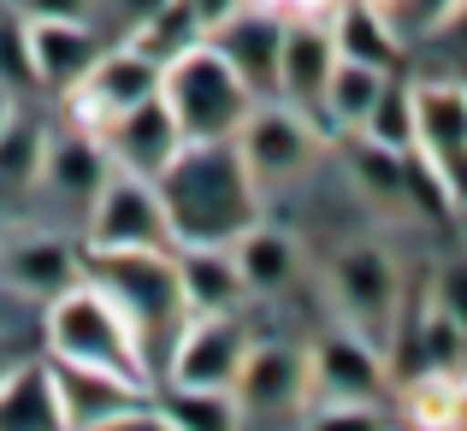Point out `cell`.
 <instances>
[{
  "label": "cell",
  "instance_id": "obj_32",
  "mask_svg": "<svg viewBox=\"0 0 467 431\" xmlns=\"http://www.w3.org/2000/svg\"><path fill=\"white\" fill-rule=\"evenodd\" d=\"M24 18H89V0H12Z\"/></svg>",
  "mask_w": 467,
  "mask_h": 431
},
{
  "label": "cell",
  "instance_id": "obj_7",
  "mask_svg": "<svg viewBox=\"0 0 467 431\" xmlns=\"http://www.w3.org/2000/svg\"><path fill=\"white\" fill-rule=\"evenodd\" d=\"M331 295H337L343 319H349V337L379 343L385 354L390 325H397V302H402V272L385 249L361 242V249H343L331 261Z\"/></svg>",
  "mask_w": 467,
  "mask_h": 431
},
{
  "label": "cell",
  "instance_id": "obj_34",
  "mask_svg": "<svg viewBox=\"0 0 467 431\" xmlns=\"http://www.w3.org/2000/svg\"><path fill=\"white\" fill-rule=\"evenodd\" d=\"M183 6L195 12V24H202V30H213V24H225L231 12H243L249 0H183Z\"/></svg>",
  "mask_w": 467,
  "mask_h": 431
},
{
  "label": "cell",
  "instance_id": "obj_21",
  "mask_svg": "<svg viewBox=\"0 0 467 431\" xmlns=\"http://www.w3.org/2000/svg\"><path fill=\"white\" fill-rule=\"evenodd\" d=\"M0 431H59V396L47 361H12L0 373Z\"/></svg>",
  "mask_w": 467,
  "mask_h": 431
},
{
  "label": "cell",
  "instance_id": "obj_8",
  "mask_svg": "<svg viewBox=\"0 0 467 431\" xmlns=\"http://www.w3.org/2000/svg\"><path fill=\"white\" fill-rule=\"evenodd\" d=\"M59 95H66V107H71V125L89 130V137H101L125 107L160 95V66L149 54H137L130 42H119V47H101L95 66L83 71L71 89H59Z\"/></svg>",
  "mask_w": 467,
  "mask_h": 431
},
{
  "label": "cell",
  "instance_id": "obj_19",
  "mask_svg": "<svg viewBox=\"0 0 467 431\" xmlns=\"http://www.w3.org/2000/svg\"><path fill=\"white\" fill-rule=\"evenodd\" d=\"M107 171H113V159H107L101 137H89V130H71V137L42 148V190L66 195L71 207H83V213H89L95 190L107 183Z\"/></svg>",
  "mask_w": 467,
  "mask_h": 431
},
{
  "label": "cell",
  "instance_id": "obj_20",
  "mask_svg": "<svg viewBox=\"0 0 467 431\" xmlns=\"http://www.w3.org/2000/svg\"><path fill=\"white\" fill-rule=\"evenodd\" d=\"M326 30H331L337 59H361V66H373V71H397L402 66L397 24H390L379 6H367V0H337Z\"/></svg>",
  "mask_w": 467,
  "mask_h": 431
},
{
  "label": "cell",
  "instance_id": "obj_2",
  "mask_svg": "<svg viewBox=\"0 0 467 431\" xmlns=\"http://www.w3.org/2000/svg\"><path fill=\"white\" fill-rule=\"evenodd\" d=\"M78 278L95 284L125 313V325L137 331V349L149 361V373H166V354L178 343L183 319H190L171 249H83Z\"/></svg>",
  "mask_w": 467,
  "mask_h": 431
},
{
  "label": "cell",
  "instance_id": "obj_11",
  "mask_svg": "<svg viewBox=\"0 0 467 431\" xmlns=\"http://www.w3.org/2000/svg\"><path fill=\"white\" fill-rule=\"evenodd\" d=\"M249 343L254 337L237 313H190L166 354V378L171 385H195V390H231Z\"/></svg>",
  "mask_w": 467,
  "mask_h": 431
},
{
  "label": "cell",
  "instance_id": "obj_13",
  "mask_svg": "<svg viewBox=\"0 0 467 431\" xmlns=\"http://www.w3.org/2000/svg\"><path fill=\"white\" fill-rule=\"evenodd\" d=\"M414 101V154H426L444 171L450 190H462V148H467V95L450 77L409 83Z\"/></svg>",
  "mask_w": 467,
  "mask_h": 431
},
{
  "label": "cell",
  "instance_id": "obj_24",
  "mask_svg": "<svg viewBox=\"0 0 467 431\" xmlns=\"http://www.w3.org/2000/svg\"><path fill=\"white\" fill-rule=\"evenodd\" d=\"M42 125L36 118H6L0 130V207H24L30 195H42Z\"/></svg>",
  "mask_w": 467,
  "mask_h": 431
},
{
  "label": "cell",
  "instance_id": "obj_14",
  "mask_svg": "<svg viewBox=\"0 0 467 431\" xmlns=\"http://www.w3.org/2000/svg\"><path fill=\"white\" fill-rule=\"evenodd\" d=\"M101 148H107V159H113V171H130V178H149L154 183L160 166L183 148V137H178V125H171L166 101L149 95V101L125 107V113L101 130Z\"/></svg>",
  "mask_w": 467,
  "mask_h": 431
},
{
  "label": "cell",
  "instance_id": "obj_6",
  "mask_svg": "<svg viewBox=\"0 0 467 431\" xmlns=\"http://www.w3.org/2000/svg\"><path fill=\"white\" fill-rule=\"evenodd\" d=\"M47 373H54V396H59V426H89V431L166 426L160 408H149V390L107 373V366H78V361H54L47 354Z\"/></svg>",
  "mask_w": 467,
  "mask_h": 431
},
{
  "label": "cell",
  "instance_id": "obj_4",
  "mask_svg": "<svg viewBox=\"0 0 467 431\" xmlns=\"http://www.w3.org/2000/svg\"><path fill=\"white\" fill-rule=\"evenodd\" d=\"M160 101H166V113H171L183 142H225V137H237L243 113L254 107V89L202 36L195 47H183L178 59L160 66Z\"/></svg>",
  "mask_w": 467,
  "mask_h": 431
},
{
  "label": "cell",
  "instance_id": "obj_23",
  "mask_svg": "<svg viewBox=\"0 0 467 431\" xmlns=\"http://www.w3.org/2000/svg\"><path fill=\"white\" fill-rule=\"evenodd\" d=\"M0 272H6V284L18 290V295H54V290H66L71 278H78V261H71V249L59 237H24V242H12L6 254H0Z\"/></svg>",
  "mask_w": 467,
  "mask_h": 431
},
{
  "label": "cell",
  "instance_id": "obj_1",
  "mask_svg": "<svg viewBox=\"0 0 467 431\" xmlns=\"http://www.w3.org/2000/svg\"><path fill=\"white\" fill-rule=\"evenodd\" d=\"M154 195L166 207L171 249H183V242H219L225 249V242H237L261 219V190H254V178L231 137L225 142H183L160 166Z\"/></svg>",
  "mask_w": 467,
  "mask_h": 431
},
{
  "label": "cell",
  "instance_id": "obj_31",
  "mask_svg": "<svg viewBox=\"0 0 467 431\" xmlns=\"http://www.w3.org/2000/svg\"><path fill=\"white\" fill-rule=\"evenodd\" d=\"M0 83L30 89V47H24V18H0Z\"/></svg>",
  "mask_w": 467,
  "mask_h": 431
},
{
  "label": "cell",
  "instance_id": "obj_3",
  "mask_svg": "<svg viewBox=\"0 0 467 431\" xmlns=\"http://www.w3.org/2000/svg\"><path fill=\"white\" fill-rule=\"evenodd\" d=\"M42 343L54 361H78V366H107V373L130 378V385L149 390V361L137 349V331L125 325L113 302H107L95 284L71 278L66 290L47 295V313H42Z\"/></svg>",
  "mask_w": 467,
  "mask_h": 431
},
{
  "label": "cell",
  "instance_id": "obj_25",
  "mask_svg": "<svg viewBox=\"0 0 467 431\" xmlns=\"http://www.w3.org/2000/svg\"><path fill=\"white\" fill-rule=\"evenodd\" d=\"M390 71H373L361 66V59H337L326 77V89H319V125H337V130H361L367 107H373V95L385 89Z\"/></svg>",
  "mask_w": 467,
  "mask_h": 431
},
{
  "label": "cell",
  "instance_id": "obj_12",
  "mask_svg": "<svg viewBox=\"0 0 467 431\" xmlns=\"http://www.w3.org/2000/svg\"><path fill=\"white\" fill-rule=\"evenodd\" d=\"M278 36H285V18H273L266 6L249 0L243 12H231L225 24L207 30V47H213L243 83H249L254 101H266V95L278 89Z\"/></svg>",
  "mask_w": 467,
  "mask_h": 431
},
{
  "label": "cell",
  "instance_id": "obj_27",
  "mask_svg": "<svg viewBox=\"0 0 467 431\" xmlns=\"http://www.w3.org/2000/svg\"><path fill=\"white\" fill-rule=\"evenodd\" d=\"M409 420L414 426H462V366H426L409 378Z\"/></svg>",
  "mask_w": 467,
  "mask_h": 431
},
{
  "label": "cell",
  "instance_id": "obj_9",
  "mask_svg": "<svg viewBox=\"0 0 467 431\" xmlns=\"http://www.w3.org/2000/svg\"><path fill=\"white\" fill-rule=\"evenodd\" d=\"M237 420L249 426H278L308 408V354L296 343H249L237 378H231Z\"/></svg>",
  "mask_w": 467,
  "mask_h": 431
},
{
  "label": "cell",
  "instance_id": "obj_22",
  "mask_svg": "<svg viewBox=\"0 0 467 431\" xmlns=\"http://www.w3.org/2000/svg\"><path fill=\"white\" fill-rule=\"evenodd\" d=\"M225 249H231V261H237L249 295H278V290L296 284V242H290L285 231H266L261 219H254V225L243 231L237 242H225Z\"/></svg>",
  "mask_w": 467,
  "mask_h": 431
},
{
  "label": "cell",
  "instance_id": "obj_30",
  "mask_svg": "<svg viewBox=\"0 0 467 431\" xmlns=\"http://www.w3.org/2000/svg\"><path fill=\"white\" fill-rule=\"evenodd\" d=\"M349 171H355V183H361L367 195H379V201H402V154H397V148H385V142H373V137L355 130Z\"/></svg>",
  "mask_w": 467,
  "mask_h": 431
},
{
  "label": "cell",
  "instance_id": "obj_36",
  "mask_svg": "<svg viewBox=\"0 0 467 431\" xmlns=\"http://www.w3.org/2000/svg\"><path fill=\"white\" fill-rule=\"evenodd\" d=\"M12 361H18V354H12V349H6V337H0V373H6Z\"/></svg>",
  "mask_w": 467,
  "mask_h": 431
},
{
  "label": "cell",
  "instance_id": "obj_17",
  "mask_svg": "<svg viewBox=\"0 0 467 431\" xmlns=\"http://www.w3.org/2000/svg\"><path fill=\"white\" fill-rule=\"evenodd\" d=\"M385 354H373V343L361 337H331L308 354V402H379L385 385Z\"/></svg>",
  "mask_w": 467,
  "mask_h": 431
},
{
  "label": "cell",
  "instance_id": "obj_29",
  "mask_svg": "<svg viewBox=\"0 0 467 431\" xmlns=\"http://www.w3.org/2000/svg\"><path fill=\"white\" fill-rule=\"evenodd\" d=\"M361 137H373V142H385V148H414V101H409V83L390 71L385 77V89L373 95V107H367V118H361Z\"/></svg>",
  "mask_w": 467,
  "mask_h": 431
},
{
  "label": "cell",
  "instance_id": "obj_28",
  "mask_svg": "<svg viewBox=\"0 0 467 431\" xmlns=\"http://www.w3.org/2000/svg\"><path fill=\"white\" fill-rule=\"evenodd\" d=\"M160 420L183 426V431H231V426H243L231 390H195V385H171V396L160 402Z\"/></svg>",
  "mask_w": 467,
  "mask_h": 431
},
{
  "label": "cell",
  "instance_id": "obj_16",
  "mask_svg": "<svg viewBox=\"0 0 467 431\" xmlns=\"http://www.w3.org/2000/svg\"><path fill=\"white\" fill-rule=\"evenodd\" d=\"M331 66H337V47H331V30H319V18H290L285 36H278V95L290 107L319 125V89H326Z\"/></svg>",
  "mask_w": 467,
  "mask_h": 431
},
{
  "label": "cell",
  "instance_id": "obj_35",
  "mask_svg": "<svg viewBox=\"0 0 467 431\" xmlns=\"http://www.w3.org/2000/svg\"><path fill=\"white\" fill-rule=\"evenodd\" d=\"M24 302H30V295H18L12 284H0V337H6V331L24 319Z\"/></svg>",
  "mask_w": 467,
  "mask_h": 431
},
{
  "label": "cell",
  "instance_id": "obj_5",
  "mask_svg": "<svg viewBox=\"0 0 467 431\" xmlns=\"http://www.w3.org/2000/svg\"><path fill=\"white\" fill-rule=\"evenodd\" d=\"M237 154H243V166H249V178H254V190H273V183H290L296 171H308L314 166V154H319V130H314V118L302 113V107H290V101H254L249 113H243V125H237Z\"/></svg>",
  "mask_w": 467,
  "mask_h": 431
},
{
  "label": "cell",
  "instance_id": "obj_26",
  "mask_svg": "<svg viewBox=\"0 0 467 431\" xmlns=\"http://www.w3.org/2000/svg\"><path fill=\"white\" fill-rule=\"evenodd\" d=\"M202 24H195V12L183 6V0H154L149 12H142L137 24H130V47L137 54H149L154 66H166V59H178L183 47L202 42Z\"/></svg>",
  "mask_w": 467,
  "mask_h": 431
},
{
  "label": "cell",
  "instance_id": "obj_15",
  "mask_svg": "<svg viewBox=\"0 0 467 431\" xmlns=\"http://www.w3.org/2000/svg\"><path fill=\"white\" fill-rule=\"evenodd\" d=\"M24 47H30V77L36 83L71 89V83L95 66L107 36L95 30L89 18H24Z\"/></svg>",
  "mask_w": 467,
  "mask_h": 431
},
{
  "label": "cell",
  "instance_id": "obj_10",
  "mask_svg": "<svg viewBox=\"0 0 467 431\" xmlns=\"http://www.w3.org/2000/svg\"><path fill=\"white\" fill-rule=\"evenodd\" d=\"M89 249H171L166 207L149 178L107 171V183L89 201Z\"/></svg>",
  "mask_w": 467,
  "mask_h": 431
},
{
  "label": "cell",
  "instance_id": "obj_18",
  "mask_svg": "<svg viewBox=\"0 0 467 431\" xmlns=\"http://www.w3.org/2000/svg\"><path fill=\"white\" fill-rule=\"evenodd\" d=\"M171 261H178V290H183V307L190 313H237L243 307V272L237 261H231V249H219V242H183V249H171Z\"/></svg>",
  "mask_w": 467,
  "mask_h": 431
},
{
  "label": "cell",
  "instance_id": "obj_37",
  "mask_svg": "<svg viewBox=\"0 0 467 431\" xmlns=\"http://www.w3.org/2000/svg\"><path fill=\"white\" fill-rule=\"evenodd\" d=\"M6 118H12V101H6V95H0V130H6Z\"/></svg>",
  "mask_w": 467,
  "mask_h": 431
},
{
  "label": "cell",
  "instance_id": "obj_33",
  "mask_svg": "<svg viewBox=\"0 0 467 431\" xmlns=\"http://www.w3.org/2000/svg\"><path fill=\"white\" fill-rule=\"evenodd\" d=\"M254 6H266V12H273V18H319V12H331V6H337V0H254Z\"/></svg>",
  "mask_w": 467,
  "mask_h": 431
}]
</instances>
